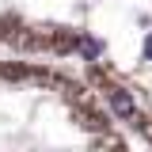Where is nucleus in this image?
I'll use <instances>...</instances> for the list:
<instances>
[{
  "label": "nucleus",
  "mask_w": 152,
  "mask_h": 152,
  "mask_svg": "<svg viewBox=\"0 0 152 152\" xmlns=\"http://www.w3.org/2000/svg\"><path fill=\"white\" fill-rule=\"evenodd\" d=\"M0 57L88 76L152 152V0H0Z\"/></svg>",
  "instance_id": "nucleus-1"
},
{
  "label": "nucleus",
  "mask_w": 152,
  "mask_h": 152,
  "mask_svg": "<svg viewBox=\"0 0 152 152\" xmlns=\"http://www.w3.org/2000/svg\"><path fill=\"white\" fill-rule=\"evenodd\" d=\"M0 152H148L88 76L0 57Z\"/></svg>",
  "instance_id": "nucleus-2"
}]
</instances>
